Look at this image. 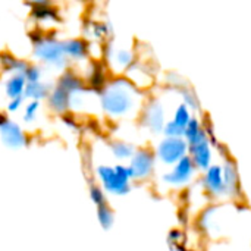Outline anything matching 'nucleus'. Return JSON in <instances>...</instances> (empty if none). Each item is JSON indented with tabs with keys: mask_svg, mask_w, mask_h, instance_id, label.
<instances>
[{
	"mask_svg": "<svg viewBox=\"0 0 251 251\" xmlns=\"http://www.w3.org/2000/svg\"><path fill=\"white\" fill-rule=\"evenodd\" d=\"M96 174H97L101 188L106 193L113 194V196H124L129 191V181L132 179L129 166L100 165L96 169Z\"/></svg>",
	"mask_w": 251,
	"mask_h": 251,
	"instance_id": "obj_3",
	"label": "nucleus"
},
{
	"mask_svg": "<svg viewBox=\"0 0 251 251\" xmlns=\"http://www.w3.org/2000/svg\"><path fill=\"white\" fill-rule=\"evenodd\" d=\"M146 125L153 129V131H159L163 126V110L157 103H153L147 107L146 110Z\"/></svg>",
	"mask_w": 251,
	"mask_h": 251,
	"instance_id": "obj_17",
	"label": "nucleus"
},
{
	"mask_svg": "<svg viewBox=\"0 0 251 251\" xmlns=\"http://www.w3.org/2000/svg\"><path fill=\"white\" fill-rule=\"evenodd\" d=\"M24 75L26 78V82H34V81H41L43 79V71L35 63H29L26 66V69L24 71Z\"/></svg>",
	"mask_w": 251,
	"mask_h": 251,
	"instance_id": "obj_24",
	"label": "nucleus"
},
{
	"mask_svg": "<svg viewBox=\"0 0 251 251\" xmlns=\"http://www.w3.org/2000/svg\"><path fill=\"white\" fill-rule=\"evenodd\" d=\"M109 60L118 65L119 68L125 69L132 63V53L128 50H116L115 53H109Z\"/></svg>",
	"mask_w": 251,
	"mask_h": 251,
	"instance_id": "obj_21",
	"label": "nucleus"
},
{
	"mask_svg": "<svg viewBox=\"0 0 251 251\" xmlns=\"http://www.w3.org/2000/svg\"><path fill=\"white\" fill-rule=\"evenodd\" d=\"M29 63L24 59H19L16 57L15 54L9 53V51H3L0 53V71L4 74V75H9V74H18V72H22L26 69Z\"/></svg>",
	"mask_w": 251,
	"mask_h": 251,
	"instance_id": "obj_13",
	"label": "nucleus"
},
{
	"mask_svg": "<svg viewBox=\"0 0 251 251\" xmlns=\"http://www.w3.org/2000/svg\"><path fill=\"white\" fill-rule=\"evenodd\" d=\"M110 150H112V154L115 156V159H119V160H126V159H131L132 154L135 153L134 151V147L128 143H124V141H115L110 144Z\"/></svg>",
	"mask_w": 251,
	"mask_h": 251,
	"instance_id": "obj_19",
	"label": "nucleus"
},
{
	"mask_svg": "<svg viewBox=\"0 0 251 251\" xmlns=\"http://www.w3.org/2000/svg\"><path fill=\"white\" fill-rule=\"evenodd\" d=\"M31 43H32V56L35 57L37 62L54 69L66 68L68 57L65 54L62 40L40 29L31 34Z\"/></svg>",
	"mask_w": 251,
	"mask_h": 251,
	"instance_id": "obj_2",
	"label": "nucleus"
},
{
	"mask_svg": "<svg viewBox=\"0 0 251 251\" xmlns=\"http://www.w3.org/2000/svg\"><path fill=\"white\" fill-rule=\"evenodd\" d=\"M100 104L109 118H125L135 107V88L126 81L115 79L101 88Z\"/></svg>",
	"mask_w": 251,
	"mask_h": 251,
	"instance_id": "obj_1",
	"label": "nucleus"
},
{
	"mask_svg": "<svg viewBox=\"0 0 251 251\" xmlns=\"http://www.w3.org/2000/svg\"><path fill=\"white\" fill-rule=\"evenodd\" d=\"M25 96H16V97H12V99H7L6 104H4V110L9 113V115H15V113H19L25 104Z\"/></svg>",
	"mask_w": 251,
	"mask_h": 251,
	"instance_id": "obj_22",
	"label": "nucleus"
},
{
	"mask_svg": "<svg viewBox=\"0 0 251 251\" xmlns=\"http://www.w3.org/2000/svg\"><path fill=\"white\" fill-rule=\"evenodd\" d=\"M63 41V50L68 57V60L72 62H81L85 60L90 53V44L88 41L82 38H66Z\"/></svg>",
	"mask_w": 251,
	"mask_h": 251,
	"instance_id": "obj_10",
	"label": "nucleus"
},
{
	"mask_svg": "<svg viewBox=\"0 0 251 251\" xmlns=\"http://www.w3.org/2000/svg\"><path fill=\"white\" fill-rule=\"evenodd\" d=\"M46 101H47L49 110L57 116H62L71 112V94L57 84L51 87Z\"/></svg>",
	"mask_w": 251,
	"mask_h": 251,
	"instance_id": "obj_7",
	"label": "nucleus"
},
{
	"mask_svg": "<svg viewBox=\"0 0 251 251\" xmlns=\"http://www.w3.org/2000/svg\"><path fill=\"white\" fill-rule=\"evenodd\" d=\"M0 140L12 150L25 149L31 141L28 132L15 122L6 110H0Z\"/></svg>",
	"mask_w": 251,
	"mask_h": 251,
	"instance_id": "obj_4",
	"label": "nucleus"
},
{
	"mask_svg": "<svg viewBox=\"0 0 251 251\" xmlns=\"http://www.w3.org/2000/svg\"><path fill=\"white\" fill-rule=\"evenodd\" d=\"M106 191L101 188V185H91L90 187V199L91 201L96 204V206H100V204H104L106 203Z\"/></svg>",
	"mask_w": 251,
	"mask_h": 251,
	"instance_id": "obj_25",
	"label": "nucleus"
},
{
	"mask_svg": "<svg viewBox=\"0 0 251 251\" xmlns=\"http://www.w3.org/2000/svg\"><path fill=\"white\" fill-rule=\"evenodd\" d=\"M25 3H26L29 7H35V6H43V4L53 3V0H25Z\"/></svg>",
	"mask_w": 251,
	"mask_h": 251,
	"instance_id": "obj_26",
	"label": "nucleus"
},
{
	"mask_svg": "<svg viewBox=\"0 0 251 251\" xmlns=\"http://www.w3.org/2000/svg\"><path fill=\"white\" fill-rule=\"evenodd\" d=\"M193 172H194V162H193V159L184 156L182 159H179L176 162L175 169L165 176V181L169 182V184H174V185H181V184H185L191 178Z\"/></svg>",
	"mask_w": 251,
	"mask_h": 251,
	"instance_id": "obj_9",
	"label": "nucleus"
},
{
	"mask_svg": "<svg viewBox=\"0 0 251 251\" xmlns=\"http://www.w3.org/2000/svg\"><path fill=\"white\" fill-rule=\"evenodd\" d=\"M206 187L210 193L213 194H219L222 193L226 185H225V179H224V174L221 168H210L206 174Z\"/></svg>",
	"mask_w": 251,
	"mask_h": 251,
	"instance_id": "obj_16",
	"label": "nucleus"
},
{
	"mask_svg": "<svg viewBox=\"0 0 251 251\" xmlns=\"http://www.w3.org/2000/svg\"><path fill=\"white\" fill-rule=\"evenodd\" d=\"M51 87L43 81H34V82H26L24 96L26 100H38L43 101L47 99L49 93H50Z\"/></svg>",
	"mask_w": 251,
	"mask_h": 251,
	"instance_id": "obj_15",
	"label": "nucleus"
},
{
	"mask_svg": "<svg viewBox=\"0 0 251 251\" xmlns=\"http://www.w3.org/2000/svg\"><path fill=\"white\" fill-rule=\"evenodd\" d=\"M25 87H26V78L22 72L9 74L1 84V91L7 100V99L16 97V96H24Z\"/></svg>",
	"mask_w": 251,
	"mask_h": 251,
	"instance_id": "obj_12",
	"label": "nucleus"
},
{
	"mask_svg": "<svg viewBox=\"0 0 251 251\" xmlns=\"http://www.w3.org/2000/svg\"><path fill=\"white\" fill-rule=\"evenodd\" d=\"M41 101L38 100H26L24 107H22V122L25 125H32L38 119Z\"/></svg>",
	"mask_w": 251,
	"mask_h": 251,
	"instance_id": "obj_18",
	"label": "nucleus"
},
{
	"mask_svg": "<svg viewBox=\"0 0 251 251\" xmlns=\"http://www.w3.org/2000/svg\"><path fill=\"white\" fill-rule=\"evenodd\" d=\"M190 121H191V118H190V112H188V109H187V106H179L178 107V110H176V113H175V119L172 121V122H175L176 125H179L181 128H184V129H187V126H188V124H190Z\"/></svg>",
	"mask_w": 251,
	"mask_h": 251,
	"instance_id": "obj_23",
	"label": "nucleus"
},
{
	"mask_svg": "<svg viewBox=\"0 0 251 251\" xmlns=\"http://www.w3.org/2000/svg\"><path fill=\"white\" fill-rule=\"evenodd\" d=\"M97 221H99V224H100V226L103 229H110L112 228L115 216H113L112 209L107 206V203L97 206Z\"/></svg>",
	"mask_w": 251,
	"mask_h": 251,
	"instance_id": "obj_20",
	"label": "nucleus"
},
{
	"mask_svg": "<svg viewBox=\"0 0 251 251\" xmlns=\"http://www.w3.org/2000/svg\"><path fill=\"white\" fill-rule=\"evenodd\" d=\"M31 18L32 21L37 24V26L44 31L49 28H53L54 25H57L60 22V13L57 10V7L53 3L49 4H43V6H35L31 7Z\"/></svg>",
	"mask_w": 251,
	"mask_h": 251,
	"instance_id": "obj_5",
	"label": "nucleus"
},
{
	"mask_svg": "<svg viewBox=\"0 0 251 251\" xmlns=\"http://www.w3.org/2000/svg\"><path fill=\"white\" fill-rule=\"evenodd\" d=\"M56 84L60 85L62 88H65L71 96L87 88V85L84 84V81L81 79V76L76 75V74H74L72 71H65L63 74H60V76L57 78Z\"/></svg>",
	"mask_w": 251,
	"mask_h": 251,
	"instance_id": "obj_14",
	"label": "nucleus"
},
{
	"mask_svg": "<svg viewBox=\"0 0 251 251\" xmlns=\"http://www.w3.org/2000/svg\"><path fill=\"white\" fill-rule=\"evenodd\" d=\"M190 150H191V159L194 162V165L200 169H206L209 166L210 162V150H209V144L206 141V135L204 132L194 140L193 143H190Z\"/></svg>",
	"mask_w": 251,
	"mask_h": 251,
	"instance_id": "obj_11",
	"label": "nucleus"
},
{
	"mask_svg": "<svg viewBox=\"0 0 251 251\" xmlns=\"http://www.w3.org/2000/svg\"><path fill=\"white\" fill-rule=\"evenodd\" d=\"M187 144L179 140L178 137H169L168 140L162 141L159 146V159L163 163H176L179 159L185 156Z\"/></svg>",
	"mask_w": 251,
	"mask_h": 251,
	"instance_id": "obj_6",
	"label": "nucleus"
},
{
	"mask_svg": "<svg viewBox=\"0 0 251 251\" xmlns=\"http://www.w3.org/2000/svg\"><path fill=\"white\" fill-rule=\"evenodd\" d=\"M132 179H143L150 175L153 169V156L146 150H140L132 154L129 165Z\"/></svg>",
	"mask_w": 251,
	"mask_h": 251,
	"instance_id": "obj_8",
	"label": "nucleus"
}]
</instances>
